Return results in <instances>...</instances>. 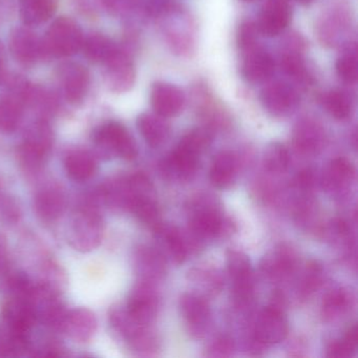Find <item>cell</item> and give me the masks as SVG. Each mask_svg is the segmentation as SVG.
<instances>
[{"instance_id": "obj_7", "label": "cell", "mask_w": 358, "mask_h": 358, "mask_svg": "<svg viewBox=\"0 0 358 358\" xmlns=\"http://www.w3.org/2000/svg\"><path fill=\"white\" fill-rule=\"evenodd\" d=\"M180 310L189 334L196 338L204 336L211 320L207 301L200 295L186 293L180 301Z\"/></svg>"}, {"instance_id": "obj_6", "label": "cell", "mask_w": 358, "mask_h": 358, "mask_svg": "<svg viewBox=\"0 0 358 358\" xmlns=\"http://www.w3.org/2000/svg\"><path fill=\"white\" fill-rule=\"evenodd\" d=\"M288 334V322L280 308H265L257 317L255 341L259 345H274L284 341Z\"/></svg>"}, {"instance_id": "obj_36", "label": "cell", "mask_w": 358, "mask_h": 358, "mask_svg": "<svg viewBox=\"0 0 358 358\" xmlns=\"http://www.w3.org/2000/svg\"><path fill=\"white\" fill-rule=\"evenodd\" d=\"M322 267L315 262H312L311 264L307 266L305 276H303V285H301L303 292L305 294H310V293L314 292L320 288V284H322Z\"/></svg>"}, {"instance_id": "obj_34", "label": "cell", "mask_w": 358, "mask_h": 358, "mask_svg": "<svg viewBox=\"0 0 358 358\" xmlns=\"http://www.w3.org/2000/svg\"><path fill=\"white\" fill-rule=\"evenodd\" d=\"M290 163L288 150L280 143H272L268 146L264 155V165L270 173H284Z\"/></svg>"}, {"instance_id": "obj_42", "label": "cell", "mask_w": 358, "mask_h": 358, "mask_svg": "<svg viewBox=\"0 0 358 358\" xmlns=\"http://www.w3.org/2000/svg\"><path fill=\"white\" fill-rule=\"evenodd\" d=\"M297 1H299L301 5L308 6L313 3V1H315V0H297Z\"/></svg>"}, {"instance_id": "obj_28", "label": "cell", "mask_w": 358, "mask_h": 358, "mask_svg": "<svg viewBox=\"0 0 358 358\" xmlns=\"http://www.w3.org/2000/svg\"><path fill=\"white\" fill-rule=\"evenodd\" d=\"M137 268L144 282L159 280L165 273V257L157 249H140L137 255Z\"/></svg>"}, {"instance_id": "obj_9", "label": "cell", "mask_w": 358, "mask_h": 358, "mask_svg": "<svg viewBox=\"0 0 358 358\" xmlns=\"http://www.w3.org/2000/svg\"><path fill=\"white\" fill-rule=\"evenodd\" d=\"M158 295L148 282L138 285L129 297L127 314L141 326H148L156 317L158 311Z\"/></svg>"}, {"instance_id": "obj_2", "label": "cell", "mask_w": 358, "mask_h": 358, "mask_svg": "<svg viewBox=\"0 0 358 358\" xmlns=\"http://www.w3.org/2000/svg\"><path fill=\"white\" fill-rule=\"evenodd\" d=\"M94 143L101 156H118L124 160H134L137 157L136 142L122 124L108 122L96 129Z\"/></svg>"}, {"instance_id": "obj_33", "label": "cell", "mask_w": 358, "mask_h": 358, "mask_svg": "<svg viewBox=\"0 0 358 358\" xmlns=\"http://www.w3.org/2000/svg\"><path fill=\"white\" fill-rule=\"evenodd\" d=\"M358 333L356 324L350 327L345 336L341 341H333L327 348V357L348 358L351 357L357 348Z\"/></svg>"}, {"instance_id": "obj_16", "label": "cell", "mask_w": 358, "mask_h": 358, "mask_svg": "<svg viewBox=\"0 0 358 358\" xmlns=\"http://www.w3.org/2000/svg\"><path fill=\"white\" fill-rule=\"evenodd\" d=\"M355 178L353 164L345 158H337L329 163L322 175V187L332 194H341L351 186Z\"/></svg>"}, {"instance_id": "obj_30", "label": "cell", "mask_w": 358, "mask_h": 358, "mask_svg": "<svg viewBox=\"0 0 358 358\" xmlns=\"http://www.w3.org/2000/svg\"><path fill=\"white\" fill-rule=\"evenodd\" d=\"M22 103L10 94L0 97V131L12 133L17 129L22 119Z\"/></svg>"}, {"instance_id": "obj_15", "label": "cell", "mask_w": 358, "mask_h": 358, "mask_svg": "<svg viewBox=\"0 0 358 358\" xmlns=\"http://www.w3.org/2000/svg\"><path fill=\"white\" fill-rule=\"evenodd\" d=\"M200 156L178 144L177 148L163 162V173L169 179L187 181L199 167Z\"/></svg>"}, {"instance_id": "obj_26", "label": "cell", "mask_w": 358, "mask_h": 358, "mask_svg": "<svg viewBox=\"0 0 358 358\" xmlns=\"http://www.w3.org/2000/svg\"><path fill=\"white\" fill-rule=\"evenodd\" d=\"M238 171V161L230 152H222L213 160L210 181L217 188H227L234 183Z\"/></svg>"}, {"instance_id": "obj_31", "label": "cell", "mask_w": 358, "mask_h": 358, "mask_svg": "<svg viewBox=\"0 0 358 358\" xmlns=\"http://www.w3.org/2000/svg\"><path fill=\"white\" fill-rule=\"evenodd\" d=\"M85 57L93 62L106 64L115 53L118 48L110 39L103 35L94 34L83 39V47Z\"/></svg>"}, {"instance_id": "obj_37", "label": "cell", "mask_w": 358, "mask_h": 358, "mask_svg": "<svg viewBox=\"0 0 358 358\" xmlns=\"http://www.w3.org/2000/svg\"><path fill=\"white\" fill-rule=\"evenodd\" d=\"M257 24L252 22H244L238 29V47L241 51L250 49L257 45Z\"/></svg>"}, {"instance_id": "obj_10", "label": "cell", "mask_w": 358, "mask_h": 358, "mask_svg": "<svg viewBox=\"0 0 358 358\" xmlns=\"http://www.w3.org/2000/svg\"><path fill=\"white\" fill-rule=\"evenodd\" d=\"M241 62V74L250 83H259L268 80L275 71L273 58L259 45L245 50Z\"/></svg>"}, {"instance_id": "obj_40", "label": "cell", "mask_w": 358, "mask_h": 358, "mask_svg": "<svg viewBox=\"0 0 358 358\" xmlns=\"http://www.w3.org/2000/svg\"><path fill=\"white\" fill-rule=\"evenodd\" d=\"M104 6L113 13L122 14L131 9L135 0H102Z\"/></svg>"}, {"instance_id": "obj_39", "label": "cell", "mask_w": 358, "mask_h": 358, "mask_svg": "<svg viewBox=\"0 0 358 358\" xmlns=\"http://www.w3.org/2000/svg\"><path fill=\"white\" fill-rule=\"evenodd\" d=\"M295 186L303 190L311 189L315 184V175L311 169H305V171L299 173L295 178Z\"/></svg>"}, {"instance_id": "obj_29", "label": "cell", "mask_w": 358, "mask_h": 358, "mask_svg": "<svg viewBox=\"0 0 358 358\" xmlns=\"http://www.w3.org/2000/svg\"><path fill=\"white\" fill-rule=\"evenodd\" d=\"M351 295L343 289H334L324 297L322 314L327 322H336L351 308Z\"/></svg>"}, {"instance_id": "obj_5", "label": "cell", "mask_w": 358, "mask_h": 358, "mask_svg": "<svg viewBox=\"0 0 358 358\" xmlns=\"http://www.w3.org/2000/svg\"><path fill=\"white\" fill-rule=\"evenodd\" d=\"M227 267L234 282V296L238 305L249 303L253 295V278L248 257L240 251L227 253Z\"/></svg>"}, {"instance_id": "obj_14", "label": "cell", "mask_w": 358, "mask_h": 358, "mask_svg": "<svg viewBox=\"0 0 358 358\" xmlns=\"http://www.w3.org/2000/svg\"><path fill=\"white\" fill-rule=\"evenodd\" d=\"M10 50L20 64H34L43 54V41L30 29L17 28L10 37Z\"/></svg>"}, {"instance_id": "obj_1", "label": "cell", "mask_w": 358, "mask_h": 358, "mask_svg": "<svg viewBox=\"0 0 358 358\" xmlns=\"http://www.w3.org/2000/svg\"><path fill=\"white\" fill-rule=\"evenodd\" d=\"M83 32L78 24L68 17L56 20L47 31L43 41V53L54 57H69L81 50Z\"/></svg>"}, {"instance_id": "obj_24", "label": "cell", "mask_w": 358, "mask_h": 358, "mask_svg": "<svg viewBox=\"0 0 358 358\" xmlns=\"http://www.w3.org/2000/svg\"><path fill=\"white\" fill-rule=\"evenodd\" d=\"M37 215L45 221H54L64 213L66 198L59 189L47 188L37 194L35 199Z\"/></svg>"}, {"instance_id": "obj_3", "label": "cell", "mask_w": 358, "mask_h": 358, "mask_svg": "<svg viewBox=\"0 0 358 358\" xmlns=\"http://www.w3.org/2000/svg\"><path fill=\"white\" fill-rule=\"evenodd\" d=\"M102 231V219L97 209L93 205H85L75 213L71 223V243L78 250H92L101 241Z\"/></svg>"}, {"instance_id": "obj_4", "label": "cell", "mask_w": 358, "mask_h": 358, "mask_svg": "<svg viewBox=\"0 0 358 358\" xmlns=\"http://www.w3.org/2000/svg\"><path fill=\"white\" fill-rule=\"evenodd\" d=\"M262 104L274 117H285L296 110L299 96L288 83L275 81L266 85L261 92Z\"/></svg>"}, {"instance_id": "obj_18", "label": "cell", "mask_w": 358, "mask_h": 358, "mask_svg": "<svg viewBox=\"0 0 358 358\" xmlns=\"http://www.w3.org/2000/svg\"><path fill=\"white\" fill-rule=\"evenodd\" d=\"M62 89L70 103L78 104L83 101L90 87V74L81 64H68L62 72Z\"/></svg>"}, {"instance_id": "obj_19", "label": "cell", "mask_w": 358, "mask_h": 358, "mask_svg": "<svg viewBox=\"0 0 358 358\" xmlns=\"http://www.w3.org/2000/svg\"><path fill=\"white\" fill-rule=\"evenodd\" d=\"M296 263L294 251L289 247L282 246L264 257L262 270L273 280H282L294 271Z\"/></svg>"}, {"instance_id": "obj_8", "label": "cell", "mask_w": 358, "mask_h": 358, "mask_svg": "<svg viewBox=\"0 0 358 358\" xmlns=\"http://www.w3.org/2000/svg\"><path fill=\"white\" fill-rule=\"evenodd\" d=\"M292 8L289 0H268L259 12L257 28L259 34L274 37L290 24Z\"/></svg>"}, {"instance_id": "obj_12", "label": "cell", "mask_w": 358, "mask_h": 358, "mask_svg": "<svg viewBox=\"0 0 358 358\" xmlns=\"http://www.w3.org/2000/svg\"><path fill=\"white\" fill-rule=\"evenodd\" d=\"M190 232L200 240L213 238L221 234L223 219L215 205L210 202H199L194 207L189 221Z\"/></svg>"}, {"instance_id": "obj_13", "label": "cell", "mask_w": 358, "mask_h": 358, "mask_svg": "<svg viewBox=\"0 0 358 358\" xmlns=\"http://www.w3.org/2000/svg\"><path fill=\"white\" fill-rule=\"evenodd\" d=\"M106 64V81L113 92L125 93L133 87L136 79L135 66L127 53L117 50Z\"/></svg>"}, {"instance_id": "obj_17", "label": "cell", "mask_w": 358, "mask_h": 358, "mask_svg": "<svg viewBox=\"0 0 358 358\" xmlns=\"http://www.w3.org/2000/svg\"><path fill=\"white\" fill-rule=\"evenodd\" d=\"M324 133L320 124L311 119H303L293 131V144L297 152L303 155H315L322 150Z\"/></svg>"}, {"instance_id": "obj_25", "label": "cell", "mask_w": 358, "mask_h": 358, "mask_svg": "<svg viewBox=\"0 0 358 358\" xmlns=\"http://www.w3.org/2000/svg\"><path fill=\"white\" fill-rule=\"evenodd\" d=\"M140 222L152 229L161 225L160 210L150 194H135L127 201V206Z\"/></svg>"}, {"instance_id": "obj_22", "label": "cell", "mask_w": 358, "mask_h": 358, "mask_svg": "<svg viewBox=\"0 0 358 358\" xmlns=\"http://www.w3.org/2000/svg\"><path fill=\"white\" fill-rule=\"evenodd\" d=\"M137 127L146 143L152 148H158L164 143L169 135V127L165 118L157 114L140 115Z\"/></svg>"}, {"instance_id": "obj_11", "label": "cell", "mask_w": 358, "mask_h": 358, "mask_svg": "<svg viewBox=\"0 0 358 358\" xmlns=\"http://www.w3.org/2000/svg\"><path fill=\"white\" fill-rule=\"evenodd\" d=\"M150 103L157 115L163 118H171L183 110L185 95L177 85L161 81L152 85Z\"/></svg>"}, {"instance_id": "obj_20", "label": "cell", "mask_w": 358, "mask_h": 358, "mask_svg": "<svg viewBox=\"0 0 358 358\" xmlns=\"http://www.w3.org/2000/svg\"><path fill=\"white\" fill-rule=\"evenodd\" d=\"M96 318L92 312L85 309H77L66 313L62 328L74 341H89L96 330Z\"/></svg>"}, {"instance_id": "obj_23", "label": "cell", "mask_w": 358, "mask_h": 358, "mask_svg": "<svg viewBox=\"0 0 358 358\" xmlns=\"http://www.w3.org/2000/svg\"><path fill=\"white\" fill-rule=\"evenodd\" d=\"M64 167L71 179L83 182L95 175L97 163L91 152L87 150H74L66 157Z\"/></svg>"}, {"instance_id": "obj_38", "label": "cell", "mask_w": 358, "mask_h": 358, "mask_svg": "<svg viewBox=\"0 0 358 358\" xmlns=\"http://www.w3.org/2000/svg\"><path fill=\"white\" fill-rule=\"evenodd\" d=\"M234 345L231 339L227 336H221L215 339L210 345L207 355L210 357H227L234 353Z\"/></svg>"}, {"instance_id": "obj_32", "label": "cell", "mask_w": 358, "mask_h": 358, "mask_svg": "<svg viewBox=\"0 0 358 358\" xmlns=\"http://www.w3.org/2000/svg\"><path fill=\"white\" fill-rule=\"evenodd\" d=\"M322 104L327 113L336 120H347L353 113V100L347 93L339 90L327 93Z\"/></svg>"}, {"instance_id": "obj_35", "label": "cell", "mask_w": 358, "mask_h": 358, "mask_svg": "<svg viewBox=\"0 0 358 358\" xmlns=\"http://www.w3.org/2000/svg\"><path fill=\"white\" fill-rule=\"evenodd\" d=\"M336 73L343 83H355L357 81L358 66L355 51L347 52L336 62Z\"/></svg>"}, {"instance_id": "obj_27", "label": "cell", "mask_w": 358, "mask_h": 358, "mask_svg": "<svg viewBox=\"0 0 358 358\" xmlns=\"http://www.w3.org/2000/svg\"><path fill=\"white\" fill-rule=\"evenodd\" d=\"M57 0H22L20 15L27 26H38L55 14Z\"/></svg>"}, {"instance_id": "obj_21", "label": "cell", "mask_w": 358, "mask_h": 358, "mask_svg": "<svg viewBox=\"0 0 358 358\" xmlns=\"http://www.w3.org/2000/svg\"><path fill=\"white\" fill-rule=\"evenodd\" d=\"M155 231L161 247L164 249L165 255L176 264L183 263L187 257L188 248L187 243L181 232L173 226H164L162 224Z\"/></svg>"}, {"instance_id": "obj_43", "label": "cell", "mask_w": 358, "mask_h": 358, "mask_svg": "<svg viewBox=\"0 0 358 358\" xmlns=\"http://www.w3.org/2000/svg\"><path fill=\"white\" fill-rule=\"evenodd\" d=\"M245 1H253V0H245Z\"/></svg>"}, {"instance_id": "obj_41", "label": "cell", "mask_w": 358, "mask_h": 358, "mask_svg": "<svg viewBox=\"0 0 358 358\" xmlns=\"http://www.w3.org/2000/svg\"><path fill=\"white\" fill-rule=\"evenodd\" d=\"M3 69H5V52H3V47L0 43V78L3 77Z\"/></svg>"}]
</instances>
